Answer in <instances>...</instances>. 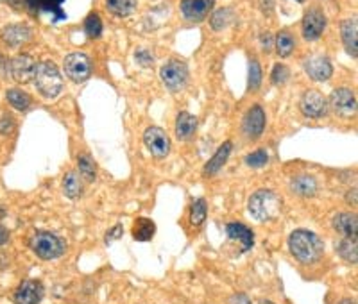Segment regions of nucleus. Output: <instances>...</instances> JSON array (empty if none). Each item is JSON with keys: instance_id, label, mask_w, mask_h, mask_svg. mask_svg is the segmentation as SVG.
Wrapping results in <instances>:
<instances>
[{"instance_id": "obj_1", "label": "nucleus", "mask_w": 358, "mask_h": 304, "mask_svg": "<svg viewBox=\"0 0 358 304\" xmlns=\"http://www.w3.org/2000/svg\"><path fill=\"white\" fill-rule=\"evenodd\" d=\"M288 249L299 263H317L324 254V243L317 234L306 230H296L288 239Z\"/></svg>"}, {"instance_id": "obj_2", "label": "nucleus", "mask_w": 358, "mask_h": 304, "mask_svg": "<svg viewBox=\"0 0 358 304\" xmlns=\"http://www.w3.org/2000/svg\"><path fill=\"white\" fill-rule=\"evenodd\" d=\"M281 199L272 190H258L251 195L248 203L249 215L258 222L275 221L281 213Z\"/></svg>"}, {"instance_id": "obj_3", "label": "nucleus", "mask_w": 358, "mask_h": 304, "mask_svg": "<svg viewBox=\"0 0 358 304\" xmlns=\"http://www.w3.org/2000/svg\"><path fill=\"white\" fill-rule=\"evenodd\" d=\"M32 81L36 90L45 99H56L63 92V75L52 61L38 63Z\"/></svg>"}, {"instance_id": "obj_4", "label": "nucleus", "mask_w": 358, "mask_h": 304, "mask_svg": "<svg viewBox=\"0 0 358 304\" xmlns=\"http://www.w3.org/2000/svg\"><path fill=\"white\" fill-rule=\"evenodd\" d=\"M31 249L40 260L50 261L61 258L65 252V243L58 234L49 231H38L31 239Z\"/></svg>"}, {"instance_id": "obj_5", "label": "nucleus", "mask_w": 358, "mask_h": 304, "mask_svg": "<svg viewBox=\"0 0 358 304\" xmlns=\"http://www.w3.org/2000/svg\"><path fill=\"white\" fill-rule=\"evenodd\" d=\"M159 77L170 92H181L188 83V66L179 59H168L161 66Z\"/></svg>"}, {"instance_id": "obj_6", "label": "nucleus", "mask_w": 358, "mask_h": 304, "mask_svg": "<svg viewBox=\"0 0 358 304\" xmlns=\"http://www.w3.org/2000/svg\"><path fill=\"white\" fill-rule=\"evenodd\" d=\"M65 72H67L68 79L74 81V83H84L92 75V61L83 52L68 54L65 58Z\"/></svg>"}, {"instance_id": "obj_7", "label": "nucleus", "mask_w": 358, "mask_h": 304, "mask_svg": "<svg viewBox=\"0 0 358 304\" xmlns=\"http://www.w3.org/2000/svg\"><path fill=\"white\" fill-rule=\"evenodd\" d=\"M328 26V18L323 13V9L314 6L306 11L305 18H303V38L306 41H315L323 36L324 29Z\"/></svg>"}, {"instance_id": "obj_8", "label": "nucleus", "mask_w": 358, "mask_h": 304, "mask_svg": "<svg viewBox=\"0 0 358 304\" xmlns=\"http://www.w3.org/2000/svg\"><path fill=\"white\" fill-rule=\"evenodd\" d=\"M299 110L308 119H323L328 115V101L317 90H308L301 97Z\"/></svg>"}, {"instance_id": "obj_9", "label": "nucleus", "mask_w": 358, "mask_h": 304, "mask_svg": "<svg viewBox=\"0 0 358 304\" xmlns=\"http://www.w3.org/2000/svg\"><path fill=\"white\" fill-rule=\"evenodd\" d=\"M330 106L337 115L350 119L357 115V97L350 88H337L330 95Z\"/></svg>"}, {"instance_id": "obj_10", "label": "nucleus", "mask_w": 358, "mask_h": 304, "mask_svg": "<svg viewBox=\"0 0 358 304\" xmlns=\"http://www.w3.org/2000/svg\"><path fill=\"white\" fill-rule=\"evenodd\" d=\"M143 143L155 158H165L170 152V138L161 128H149L143 132Z\"/></svg>"}, {"instance_id": "obj_11", "label": "nucleus", "mask_w": 358, "mask_h": 304, "mask_svg": "<svg viewBox=\"0 0 358 304\" xmlns=\"http://www.w3.org/2000/svg\"><path fill=\"white\" fill-rule=\"evenodd\" d=\"M45 296V287L38 279H27L14 292V303L17 304H40Z\"/></svg>"}, {"instance_id": "obj_12", "label": "nucleus", "mask_w": 358, "mask_h": 304, "mask_svg": "<svg viewBox=\"0 0 358 304\" xmlns=\"http://www.w3.org/2000/svg\"><path fill=\"white\" fill-rule=\"evenodd\" d=\"M266 111L261 110V106H252L249 108V111L243 116L242 128L246 136H249L251 140H257V138L261 136V132L266 129Z\"/></svg>"}, {"instance_id": "obj_13", "label": "nucleus", "mask_w": 358, "mask_h": 304, "mask_svg": "<svg viewBox=\"0 0 358 304\" xmlns=\"http://www.w3.org/2000/svg\"><path fill=\"white\" fill-rule=\"evenodd\" d=\"M305 72L308 74L310 79L319 81V83H323V81H328L332 77L333 74V65L332 61L324 56H310L305 63Z\"/></svg>"}, {"instance_id": "obj_14", "label": "nucleus", "mask_w": 358, "mask_h": 304, "mask_svg": "<svg viewBox=\"0 0 358 304\" xmlns=\"http://www.w3.org/2000/svg\"><path fill=\"white\" fill-rule=\"evenodd\" d=\"M215 0H181V13L188 22H201L208 17Z\"/></svg>"}, {"instance_id": "obj_15", "label": "nucleus", "mask_w": 358, "mask_h": 304, "mask_svg": "<svg viewBox=\"0 0 358 304\" xmlns=\"http://www.w3.org/2000/svg\"><path fill=\"white\" fill-rule=\"evenodd\" d=\"M9 72H11V77H13L17 83H29L32 81V75L36 70V61L31 56H17L14 59H11L9 63Z\"/></svg>"}, {"instance_id": "obj_16", "label": "nucleus", "mask_w": 358, "mask_h": 304, "mask_svg": "<svg viewBox=\"0 0 358 304\" xmlns=\"http://www.w3.org/2000/svg\"><path fill=\"white\" fill-rule=\"evenodd\" d=\"M2 40L9 45V47H20V45H26L27 41H31L32 32L31 29L23 23H11V26L4 27L2 32Z\"/></svg>"}, {"instance_id": "obj_17", "label": "nucleus", "mask_w": 358, "mask_h": 304, "mask_svg": "<svg viewBox=\"0 0 358 304\" xmlns=\"http://www.w3.org/2000/svg\"><path fill=\"white\" fill-rule=\"evenodd\" d=\"M228 239L233 242H239L242 245V252H248L255 245V233L249 230L248 225H243L242 222H231L226 227Z\"/></svg>"}, {"instance_id": "obj_18", "label": "nucleus", "mask_w": 358, "mask_h": 304, "mask_svg": "<svg viewBox=\"0 0 358 304\" xmlns=\"http://www.w3.org/2000/svg\"><path fill=\"white\" fill-rule=\"evenodd\" d=\"M341 34H342V43H344L346 50L350 54L351 58H357L358 56V26L357 18H351V20H344L341 23Z\"/></svg>"}, {"instance_id": "obj_19", "label": "nucleus", "mask_w": 358, "mask_h": 304, "mask_svg": "<svg viewBox=\"0 0 358 304\" xmlns=\"http://www.w3.org/2000/svg\"><path fill=\"white\" fill-rule=\"evenodd\" d=\"M333 227L337 233H341L344 239H357L358 221L355 213H339L333 219Z\"/></svg>"}, {"instance_id": "obj_20", "label": "nucleus", "mask_w": 358, "mask_h": 304, "mask_svg": "<svg viewBox=\"0 0 358 304\" xmlns=\"http://www.w3.org/2000/svg\"><path fill=\"white\" fill-rule=\"evenodd\" d=\"M231 150H233V143H231V141H224V143L217 149L213 158L206 163V167H204V176H215V174L226 165V161H228V158H230L231 154Z\"/></svg>"}, {"instance_id": "obj_21", "label": "nucleus", "mask_w": 358, "mask_h": 304, "mask_svg": "<svg viewBox=\"0 0 358 304\" xmlns=\"http://www.w3.org/2000/svg\"><path fill=\"white\" fill-rule=\"evenodd\" d=\"M197 131V119L186 111H181L176 119V136L179 140H190Z\"/></svg>"}, {"instance_id": "obj_22", "label": "nucleus", "mask_w": 358, "mask_h": 304, "mask_svg": "<svg viewBox=\"0 0 358 304\" xmlns=\"http://www.w3.org/2000/svg\"><path fill=\"white\" fill-rule=\"evenodd\" d=\"M290 190L299 197H314L317 194V181L312 176H297L292 179Z\"/></svg>"}, {"instance_id": "obj_23", "label": "nucleus", "mask_w": 358, "mask_h": 304, "mask_svg": "<svg viewBox=\"0 0 358 304\" xmlns=\"http://www.w3.org/2000/svg\"><path fill=\"white\" fill-rule=\"evenodd\" d=\"M156 233V224L150 219H146V216H140L135 221L133 225V239L137 242H149Z\"/></svg>"}, {"instance_id": "obj_24", "label": "nucleus", "mask_w": 358, "mask_h": 304, "mask_svg": "<svg viewBox=\"0 0 358 304\" xmlns=\"http://www.w3.org/2000/svg\"><path fill=\"white\" fill-rule=\"evenodd\" d=\"M275 47L279 58H288L296 49V38L290 31H279L275 38Z\"/></svg>"}, {"instance_id": "obj_25", "label": "nucleus", "mask_w": 358, "mask_h": 304, "mask_svg": "<svg viewBox=\"0 0 358 304\" xmlns=\"http://www.w3.org/2000/svg\"><path fill=\"white\" fill-rule=\"evenodd\" d=\"M106 8L111 14L119 18H126L135 13L137 0H106Z\"/></svg>"}, {"instance_id": "obj_26", "label": "nucleus", "mask_w": 358, "mask_h": 304, "mask_svg": "<svg viewBox=\"0 0 358 304\" xmlns=\"http://www.w3.org/2000/svg\"><path fill=\"white\" fill-rule=\"evenodd\" d=\"M63 192L68 199H77L83 194V179L77 172H68L63 177Z\"/></svg>"}, {"instance_id": "obj_27", "label": "nucleus", "mask_w": 358, "mask_h": 304, "mask_svg": "<svg viewBox=\"0 0 358 304\" xmlns=\"http://www.w3.org/2000/svg\"><path fill=\"white\" fill-rule=\"evenodd\" d=\"M6 99L11 104V108H14L17 111H27L31 108V97L27 95L26 92L18 88H11L6 92Z\"/></svg>"}, {"instance_id": "obj_28", "label": "nucleus", "mask_w": 358, "mask_h": 304, "mask_svg": "<svg viewBox=\"0 0 358 304\" xmlns=\"http://www.w3.org/2000/svg\"><path fill=\"white\" fill-rule=\"evenodd\" d=\"M337 252L341 254L342 260H346L348 263L357 265L358 261V245H357V239H344L339 242L337 245Z\"/></svg>"}, {"instance_id": "obj_29", "label": "nucleus", "mask_w": 358, "mask_h": 304, "mask_svg": "<svg viewBox=\"0 0 358 304\" xmlns=\"http://www.w3.org/2000/svg\"><path fill=\"white\" fill-rule=\"evenodd\" d=\"M233 11L228 8H222V9H217L215 13L212 14L210 18V27H212L213 31H224L226 27L230 26L233 22Z\"/></svg>"}, {"instance_id": "obj_30", "label": "nucleus", "mask_w": 358, "mask_h": 304, "mask_svg": "<svg viewBox=\"0 0 358 304\" xmlns=\"http://www.w3.org/2000/svg\"><path fill=\"white\" fill-rule=\"evenodd\" d=\"M206 216H208V204L204 199H197L194 201L190 207V222L194 225H203L204 221H206Z\"/></svg>"}, {"instance_id": "obj_31", "label": "nucleus", "mask_w": 358, "mask_h": 304, "mask_svg": "<svg viewBox=\"0 0 358 304\" xmlns=\"http://www.w3.org/2000/svg\"><path fill=\"white\" fill-rule=\"evenodd\" d=\"M84 32L88 38L95 40V38H101L102 34V20L97 13H92L86 17L84 20Z\"/></svg>"}, {"instance_id": "obj_32", "label": "nucleus", "mask_w": 358, "mask_h": 304, "mask_svg": "<svg viewBox=\"0 0 358 304\" xmlns=\"http://www.w3.org/2000/svg\"><path fill=\"white\" fill-rule=\"evenodd\" d=\"M77 167H79V174L86 181H93L95 179V161L88 154H81L77 158Z\"/></svg>"}, {"instance_id": "obj_33", "label": "nucleus", "mask_w": 358, "mask_h": 304, "mask_svg": "<svg viewBox=\"0 0 358 304\" xmlns=\"http://www.w3.org/2000/svg\"><path fill=\"white\" fill-rule=\"evenodd\" d=\"M261 84V66L258 63V59H251L249 61V90L255 92V90L260 88Z\"/></svg>"}, {"instance_id": "obj_34", "label": "nucleus", "mask_w": 358, "mask_h": 304, "mask_svg": "<svg viewBox=\"0 0 358 304\" xmlns=\"http://www.w3.org/2000/svg\"><path fill=\"white\" fill-rule=\"evenodd\" d=\"M246 163L251 168H261L269 163V154H267L266 149H258L255 152H251L249 156H246Z\"/></svg>"}, {"instance_id": "obj_35", "label": "nucleus", "mask_w": 358, "mask_h": 304, "mask_svg": "<svg viewBox=\"0 0 358 304\" xmlns=\"http://www.w3.org/2000/svg\"><path fill=\"white\" fill-rule=\"evenodd\" d=\"M288 77H290V70H288L287 66L281 65V63H276L272 72H270V81H272V84L281 86V84L287 83Z\"/></svg>"}, {"instance_id": "obj_36", "label": "nucleus", "mask_w": 358, "mask_h": 304, "mask_svg": "<svg viewBox=\"0 0 358 304\" xmlns=\"http://www.w3.org/2000/svg\"><path fill=\"white\" fill-rule=\"evenodd\" d=\"M14 129V119L11 115H4L0 119V134H11Z\"/></svg>"}, {"instance_id": "obj_37", "label": "nucleus", "mask_w": 358, "mask_h": 304, "mask_svg": "<svg viewBox=\"0 0 358 304\" xmlns=\"http://www.w3.org/2000/svg\"><path fill=\"white\" fill-rule=\"evenodd\" d=\"M135 59H137L138 63L142 66H150L152 65V56H150V52H147V50H138L137 54H135Z\"/></svg>"}, {"instance_id": "obj_38", "label": "nucleus", "mask_w": 358, "mask_h": 304, "mask_svg": "<svg viewBox=\"0 0 358 304\" xmlns=\"http://www.w3.org/2000/svg\"><path fill=\"white\" fill-rule=\"evenodd\" d=\"M230 304H252L246 294H235L230 297Z\"/></svg>"}, {"instance_id": "obj_39", "label": "nucleus", "mask_w": 358, "mask_h": 304, "mask_svg": "<svg viewBox=\"0 0 358 304\" xmlns=\"http://www.w3.org/2000/svg\"><path fill=\"white\" fill-rule=\"evenodd\" d=\"M124 233V230H122V225H115L113 230L110 231V233H106V243H110L111 240H117V236H120V234Z\"/></svg>"}, {"instance_id": "obj_40", "label": "nucleus", "mask_w": 358, "mask_h": 304, "mask_svg": "<svg viewBox=\"0 0 358 304\" xmlns=\"http://www.w3.org/2000/svg\"><path fill=\"white\" fill-rule=\"evenodd\" d=\"M270 41H272V38H270L269 32H263V34H261V47L266 49V52L270 50Z\"/></svg>"}, {"instance_id": "obj_41", "label": "nucleus", "mask_w": 358, "mask_h": 304, "mask_svg": "<svg viewBox=\"0 0 358 304\" xmlns=\"http://www.w3.org/2000/svg\"><path fill=\"white\" fill-rule=\"evenodd\" d=\"M348 203L350 204H353V207H357V188H353V190H350V192H348Z\"/></svg>"}, {"instance_id": "obj_42", "label": "nucleus", "mask_w": 358, "mask_h": 304, "mask_svg": "<svg viewBox=\"0 0 358 304\" xmlns=\"http://www.w3.org/2000/svg\"><path fill=\"white\" fill-rule=\"evenodd\" d=\"M9 240V233L8 230H6L4 225H0V245H4L6 242Z\"/></svg>"}, {"instance_id": "obj_43", "label": "nucleus", "mask_w": 358, "mask_h": 304, "mask_svg": "<svg viewBox=\"0 0 358 304\" xmlns=\"http://www.w3.org/2000/svg\"><path fill=\"white\" fill-rule=\"evenodd\" d=\"M260 304H275V303H270V301H263V303H260Z\"/></svg>"}, {"instance_id": "obj_44", "label": "nucleus", "mask_w": 358, "mask_h": 304, "mask_svg": "<svg viewBox=\"0 0 358 304\" xmlns=\"http://www.w3.org/2000/svg\"><path fill=\"white\" fill-rule=\"evenodd\" d=\"M294 2H305V0H294Z\"/></svg>"}]
</instances>
